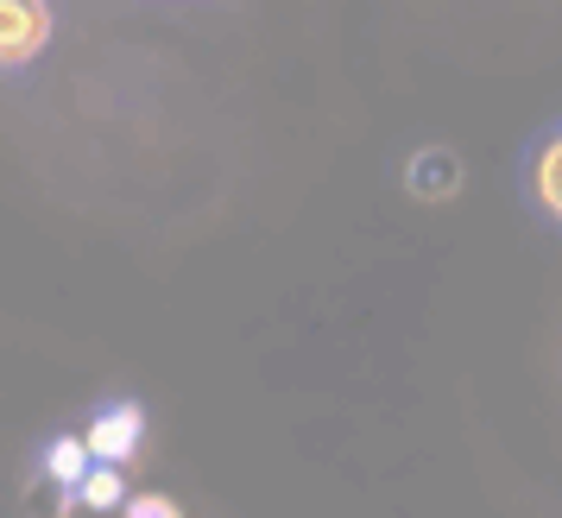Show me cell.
Segmentation results:
<instances>
[{
	"label": "cell",
	"mask_w": 562,
	"mask_h": 518,
	"mask_svg": "<svg viewBox=\"0 0 562 518\" xmlns=\"http://www.w3.org/2000/svg\"><path fill=\"white\" fill-rule=\"evenodd\" d=\"M52 45V0H0V70H26Z\"/></svg>",
	"instance_id": "1"
},
{
	"label": "cell",
	"mask_w": 562,
	"mask_h": 518,
	"mask_svg": "<svg viewBox=\"0 0 562 518\" xmlns=\"http://www.w3.org/2000/svg\"><path fill=\"white\" fill-rule=\"evenodd\" d=\"M139 437H146V412H139V405H108V412H95V424L82 430V449H89V462L121 468L133 449H139Z\"/></svg>",
	"instance_id": "2"
},
{
	"label": "cell",
	"mask_w": 562,
	"mask_h": 518,
	"mask_svg": "<svg viewBox=\"0 0 562 518\" xmlns=\"http://www.w3.org/2000/svg\"><path fill=\"white\" fill-rule=\"evenodd\" d=\"M70 493H77L89 513H121V499H127V481H121V468L89 462V468H82V481H77Z\"/></svg>",
	"instance_id": "3"
},
{
	"label": "cell",
	"mask_w": 562,
	"mask_h": 518,
	"mask_svg": "<svg viewBox=\"0 0 562 518\" xmlns=\"http://www.w3.org/2000/svg\"><path fill=\"white\" fill-rule=\"evenodd\" d=\"M557 178H562V139H543V146H537V171H531V183H537V209H543V215H562V190H557Z\"/></svg>",
	"instance_id": "4"
},
{
	"label": "cell",
	"mask_w": 562,
	"mask_h": 518,
	"mask_svg": "<svg viewBox=\"0 0 562 518\" xmlns=\"http://www.w3.org/2000/svg\"><path fill=\"white\" fill-rule=\"evenodd\" d=\"M82 468H89V449H82V437H57L52 449H45V481H57V487H77Z\"/></svg>",
	"instance_id": "5"
},
{
	"label": "cell",
	"mask_w": 562,
	"mask_h": 518,
	"mask_svg": "<svg viewBox=\"0 0 562 518\" xmlns=\"http://www.w3.org/2000/svg\"><path fill=\"white\" fill-rule=\"evenodd\" d=\"M417 190H449V183H456V158L449 153H424V165H417Z\"/></svg>",
	"instance_id": "6"
},
{
	"label": "cell",
	"mask_w": 562,
	"mask_h": 518,
	"mask_svg": "<svg viewBox=\"0 0 562 518\" xmlns=\"http://www.w3.org/2000/svg\"><path fill=\"white\" fill-rule=\"evenodd\" d=\"M121 518H183V513L158 493H139V499H121Z\"/></svg>",
	"instance_id": "7"
}]
</instances>
